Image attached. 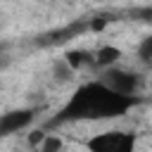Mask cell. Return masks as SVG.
<instances>
[{"label":"cell","mask_w":152,"mask_h":152,"mask_svg":"<svg viewBox=\"0 0 152 152\" xmlns=\"http://www.w3.org/2000/svg\"><path fill=\"white\" fill-rule=\"evenodd\" d=\"M135 102H138V97L116 95L107 86H102L100 81L83 83L69 97V102L57 112V116L50 121V126L66 124V121H83V119H112V116H121Z\"/></svg>","instance_id":"1"},{"label":"cell","mask_w":152,"mask_h":152,"mask_svg":"<svg viewBox=\"0 0 152 152\" xmlns=\"http://www.w3.org/2000/svg\"><path fill=\"white\" fill-rule=\"evenodd\" d=\"M90 152H133L135 150V135L126 131H104L88 140Z\"/></svg>","instance_id":"2"},{"label":"cell","mask_w":152,"mask_h":152,"mask_svg":"<svg viewBox=\"0 0 152 152\" xmlns=\"http://www.w3.org/2000/svg\"><path fill=\"white\" fill-rule=\"evenodd\" d=\"M102 86H107L112 93L116 95H124V97H138V88H140V76L126 71V69H104L102 78H100Z\"/></svg>","instance_id":"3"},{"label":"cell","mask_w":152,"mask_h":152,"mask_svg":"<svg viewBox=\"0 0 152 152\" xmlns=\"http://www.w3.org/2000/svg\"><path fill=\"white\" fill-rule=\"evenodd\" d=\"M33 109H14L0 116V135H12L21 128H26L33 121Z\"/></svg>","instance_id":"4"},{"label":"cell","mask_w":152,"mask_h":152,"mask_svg":"<svg viewBox=\"0 0 152 152\" xmlns=\"http://www.w3.org/2000/svg\"><path fill=\"white\" fill-rule=\"evenodd\" d=\"M121 57V50L114 48V45H102L97 48V52L93 55V64L100 66V69H114V64L119 62Z\"/></svg>","instance_id":"5"},{"label":"cell","mask_w":152,"mask_h":152,"mask_svg":"<svg viewBox=\"0 0 152 152\" xmlns=\"http://www.w3.org/2000/svg\"><path fill=\"white\" fill-rule=\"evenodd\" d=\"M64 64H66L71 71H78V69L93 64V55L86 52V50H69V52L64 55Z\"/></svg>","instance_id":"6"},{"label":"cell","mask_w":152,"mask_h":152,"mask_svg":"<svg viewBox=\"0 0 152 152\" xmlns=\"http://www.w3.org/2000/svg\"><path fill=\"white\" fill-rule=\"evenodd\" d=\"M86 26L83 24H71V26H66V28H62V31H55V33H50V40H45V45H55V43H64V40H69L71 36H76V33H81Z\"/></svg>","instance_id":"7"},{"label":"cell","mask_w":152,"mask_h":152,"mask_svg":"<svg viewBox=\"0 0 152 152\" xmlns=\"http://www.w3.org/2000/svg\"><path fill=\"white\" fill-rule=\"evenodd\" d=\"M62 150H64V142H62L59 135H48L45 133L43 142L38 145V152H62Z\"/></svg>","instance_id":"8"},{"label":"cell","mask_w":152,"mask_h":152,"mask_svg":"<svg viewBox=\"0 0 152 152\" xmlns=\"http://www.w3.org/2000/svg\"><path fill=\"white\" fill-rule=\"evenodd\" d=\"M140 59L142 62H150L152 59V38H145L142 45H140Z\"/></svg>","instance_id":"9"},{"label":"cell","mask_w":152,"mask_h":152,"mask_svg":"<svg viewBox=\"0 0 152 152\" xmlns=\"http://www.w3.org/2000/svg\"><path fill=\"white\" fill-rule=\"evenodd\" d=\"M43 138H45L43 131H33V133L28 135V145H31V147H38V145L43 142Z\"/></svg>","instance_id":"10"},{"label":"cell","mask_w":152,"mask_h":152,"mask_svg":"<svg viewBox=\"0 0 152 152\" xmlns=\"http://www.w3.org/2000/svg\"><path fill=\"white\" fill-rule=\"evenodd\" d=\"M104 26H107V19H102V17H100V19H93V21H90V28H93V31H102Z\"/></svg>","instance_id":"11"}]
</instances>
